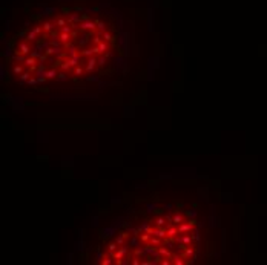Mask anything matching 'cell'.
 Returning a JSON list of instances; mask_svg holds the SVG:
<instances>
[{
	"mask_svg": "<svg viewBox=\"0 0 267 265\" xmlns=\"http://www.w3.org/2000/svg\"><path fill=\"white\" fill-rule=\"evenodd\" d=\"M195 225V221H189L187 224H180L178 225V230H180V233H190L192 231V227Z\"/></svg>",
	"mask_w": 267,
	"mask_h": 265,
	"instance_id": "obj_1",
	"label": "cell"
},
{
	"mask_svg": "<svg viewBox=\"0 0 267 265\" xmlns=\"http://www.w3.org/2000/svg\"><path fill=\"white\" fill-rule=\"evenodd\" d=\"M125 255H126V248H125V247H121L117 253H111V256H112V258L115 259V262H118V264H120V259H121Z\"/></svg>",
	"mask_w": 267,
	"mask_h": 265,
	"instance_id": "obj_2",
	"label": "cell"
},
{
	"mask_svg": "<svg viewBox=\"0 0 267 265\" xmlns=\"http://www.w3.org/2000/svg\"><path fill=\"white\" fill-rule=\"evenodd\" d=\"M95 63H98V60H97L95 57H91L88 60V66H86V71H88V72H91V71L95 68Z\"/></svg>",
	"mask_w": 267,
	"mask_h": 265,
	"instance_id": "obj_3",
	"label": "cell"
},
{
	"mask_svg": "<svg viewBox=\"0 0 267 265\" xmlns=\"http://www.w3.org/2000/svg\"><path fill=\"white\" fill-rule=\"evenodd\" d=\"M180 233V230H178V225H174V227H171L169 230H167V238H174L175 234H178Z\"/></svg>",
	"mask_w": 267,
	"mask_h": 265,
	"instance_id": "obj_4",
	"label": "cell"
},
{
	"mask_svg": "<svg viewBox=\"0 0 267 265\" xmlns=\"http://www.w3.org/2000/svg\"><path fill=\"white\" fill-rule=\"evenodd\" d=\"M169 248V247H167ZM167 248H164V247H158V253L161 255V256H166L167 259H171L172 256H171V253H169V250Z\"/></svg>",
	"mask_w": 267,
	"mask_h": 265,
	"instance_id": "obj_5",
	"label": "cell"
},
{
	"mask_svg": "<svg viewBox=\"0 0 267 265\" xmlns=\"http://www.w3.org/2000/svg\"><path fill=\"white\" fill-rule=\"evenodd\" d=\"M172 222H174V225H180V224L184 222V216H183V215H175V216L172 218Z\"/></svg>",
	"mask_w": 267,
	"mask_h": 265,
	"instance_id": "obj_6",
	"label": "cell"
},
{
	"mask_svg": "<svg viewBox=\"0 0 267 265\" xmlns=\"http://www.w3.org/2000/svg\"><path fill=\"white\" fill-rule=\"evenodd\" d=\"M25 63H26V66H31V68H36V63H37V58H36V57H28V58L25 60Z\"/></svg>",
	"mask_w": 267,
	"mask_h": 265,
	"instance_id": "obj_7",
	"label": "cell"
},
{
	"mask_svg": "<svg viewBox=\"0 0 267 265\" xmlns=\"http://www.w3.org/2000/svg\"><path fill=\"white\" fill-rule=\"evenodd\" d=\"M175 241H178V242H181L183 245H189V244H192V238L190 236H184V238H181V239H175Z\"/></svg>",
	"mask_w": 267,
	"mask_h": 265,
	"instance_id": "obj_8",
	"label": "cell"
},
{
	"mask_svg": "<svg viewBox=\"0 0 267 265\" xmlns=\"http://www.w3.org/2000/svg\"><path fill=\"white\" fill-rule=\"evenodd\" d=\"M126 236H128V234H126V233H121V236H118V238H117V241H115V242H117V244H118V245H123V244H125V239H126Z\"/></svg>",
	"mask_w": 267,
	"mask_h": 265,
	"instance_id": "obj_9",
	"label": "cell"
},
{
	"mask_svg": "<svg viewBox=\"0 0 267 265\" xmlns=\"http://www.w3.org/2000/svg\"><path fill=\"white\" fill-rule=\"evenodd\" d=\"M164 222H166V219H164V218H158V219L155 221V225H157V227H163V225H164Z\"/></svg>",
	"mask_w": 267,
	"mask_h": 265,
	"instance_id": "obj_10",
	"label": "cell"
},
{
	"mask_svg": "<svg viewBox=\"0 0 267 265\" xmlns=\"http://www.w3.org/2000/svg\"><path fill=\"white\" fill-rule=\"evenodd\" d=\"M106 61H108V58H106V57H104V54H103V55H101V57L98 58V64H100V66H103V64H104Z\"/></svg>",
	"mask_w": 267,
	"mask_h": 265,
	"instance_id": "obj_11",
	"label": "cell"
},
{
	"mask_svg": "<svg viewBox=\"0 0 267 265\" xmlns=\"http://www.w3.org/2000/svg\"><path fill=\"white\" fill-rule=\"evenodd\" d=\"M150 242H152V244H155V245H160V244H161V241H160V239H157V236H152Z\"/></svg>",
	"mask_w": 267,
	"mask_h": 265,
	"instance_id": "obj_12",
	"label": "cell"
},
{
	"mask_svg": "<svg viewBox=\"0 0 267 265\" xmlns=\"http://www.w3.org/2000/svg\"><path fill=\"white\" fill-rule=\"evenodd\" d=\"M175 261H174V264H178V265H183V264H186L183 259H180V258H174Z\"/></svg>",
	"mask_w": 267,
	"mask_h": 265,
	"instance_id": "obj_13",
	"label": "cell"
},
{
	"mask_svg": "<svg viewBox=\"0 0 267 265\" xmlns=\"http://www.w3.org/2000/svg\"><path fill=\"white\" fill-rule=\"evenodd\" d=\"M22 71H23V68H22V66H15V68H14V74H20Z\"/></svg>",
	"mask_w": 267,
	"mask_h": 265,
	"instance_id": "obj_14",
	"label": "cell"
},
{
	"mask_svg": "<svg viewBox=\"0 0 267 265\" xmlns=\"http://www.w3.org/2000/svg\"><path fill=\"white\" fill-rule=\"evenodd\" d=\"M28 78H29V74H28V72L22 74V77H20V80H22V81H25V80H28Z\"/></svg>",
	"mask_w": 267,
	"mask_h": 265,
	"instance_id": "obj_15",
	"label": "cell"
},
{
	"mask_svg": "<svg viewBox=\"0 0 267 265\" xmlns=\"http://www.w3.org/2000/svg\"><path fill=\"white\" fill-rule=\"evenodd\" d=\"M46 77H49V78H52V77H55V71H49V72L46 74Z\"/></svg>",
	"mask_w": 267,
	"mask_h": 265,
	"instance_id": "obj_16",
	"label": "cell"
},
{
	"mask_svg": "<svg viewBox=\"0 0 267 265\" xmlns=\"http://www.w3.org/2000/svg\"><path fill=\"white\" fill-rule=\"evenodd\" d=\"M82 74H83V69L82 68H77L75 69V75H82Z\"/></svg>",
	"mask_w": 267,
	"mask_h": 265,
	"instance_id": "obj_17",
	"label": "cell"
},
{
	"mask_svg": "<svg viewBox=\"0 0 267 265\" xmlns=\"http://www.w3.org/2000/svg\"><path fill=\"white\" fill-rule=\"evenodd\" d=\"M103 264H104V265H109V264H112V261H111V259H104V261H103Z\"/></svg>",
	"mask_w": 267,
	"mask_h": 265,
	"instance_id": "obj_18",
	"label": "cell"
},
{
	"mask_svg": "<svg viewBox=\"0 0 267 265\" xmlns=\"http://www.w3.org/2000/svg\"><path fill=\"white\" fill-rule=\"evenodd\" d=\"M58 78H60V80H63V78H65V74H63V72H61V74H58Z\"/></svg>",
	"mask_w": 267,
	"mask_h": 265,
	"instance_id": "obj_19",
	"label": "cell"
}]
</instances>
